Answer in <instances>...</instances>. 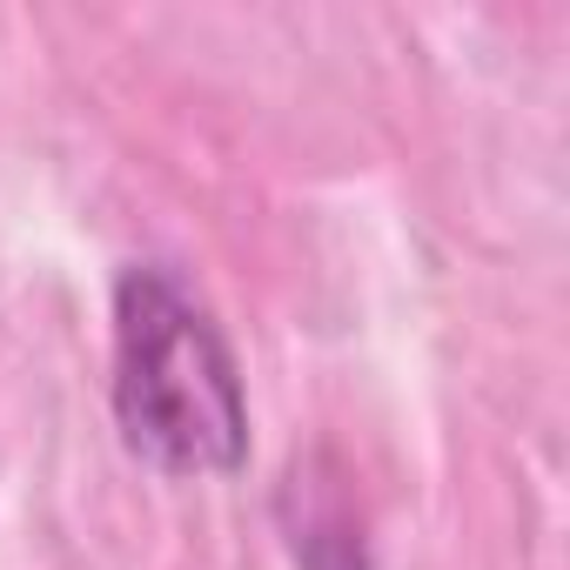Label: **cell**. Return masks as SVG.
<instances>
[{"label":"cell","mask_w":570,"mask_h":570,"mask_svg":"<svg viewBox=\"0 0 570 570\" xmlns=\"http://www.w3.org/2000/svg\"><path fill=\"white\" fill-rule=\"evenodd\" d=\"M115 430L161 476H235L248 463L242 363L175 268L135 262L115 282Z\"/></svg>","instance_id":"cell-1"},{"label":"cell","mask_w":570,"mask_h":570,"mask_svg":"<svg viewBox=\"0 0 570 570\" xmlns=\"http://www.w3.org/2000/svg\"><path fill=\"white\" fill-rule=\"evenodd\" d=\"M275 517H282L296 570H370V543H363V523L350 503V476L336 470L330 450H309L289 463V476L275 490Z\"/></svg>","instance_id":"cell-2"}]
</instances>
